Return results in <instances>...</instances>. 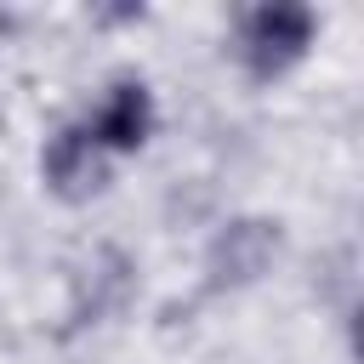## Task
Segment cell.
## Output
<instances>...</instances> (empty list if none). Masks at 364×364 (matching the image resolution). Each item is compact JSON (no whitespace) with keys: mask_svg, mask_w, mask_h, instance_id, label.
<instances>
[{"mask_svg":"<svg viewBox=\"0 0 364 364\" xmlns=\"http://www.w3.org/2000/svg\"><path fill=\"white\" fill-rule=\"evenodd\" d=\"M307 46H313V11L307 6L279 0V6L250 11V23H245V63L256 80H279L290 63H301Z\"/></svg>","mask_w":364,"mask_h":364,"instance_id":"cell-1","label":"cell"},{"mask_svg":"<svg viewBox=\"0 0 364 364\" xmlns=\"http://www.w3.org/2000/svg\"><path fill=\"white\" fill-rule=\"evenodd\" d=\"M273 256H279V222L239 216L210 239V279L216 284H250L267 273Z\"/></svg>","mask_w":364,"mask_h":364,"instance_id":"cell-2","label":"cell"},{"mask_svg":"<svg viewBox=\"0 0 364 364\" xmlns=\"http://www.w3.org/2000/svg\"><path fill=\"white\" fill-rule=\"evenodd\" d=\"M46 182H51V193H63V199H91V193L108 182L102 148L91 142L85 125H68V131L51 136V148H46Z\"/></svg>","mask_w":364,"mask_h":364,"instance_id":"cell-3","label":"cell"},{"mask_svg":"<svg viewBox=\"0 0 364 364\" xmlns=\"http://www.w3.org/2000/svg\"><path fill=\"white\" fill-rule=\"evenodd\" d=\"M148 125H154V102H148V91H142L136 80H119V85L102 97L97 119H91V142L125 154V148H136V142L148 136Z\"/></svg>","mask_w":364,"mask_h":364,"instance_id":"cell-4","label":"cell"}]
</instances>
